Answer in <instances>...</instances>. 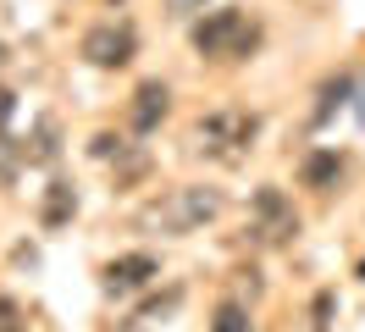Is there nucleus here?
<instances>
[{
	"mask_svg": "<svg viewBox=\"0 0 365 332\" xmlns=\"http://www.w3.org/2000/svg\"><path fill=\"white\" fill-rule=\"evenodd\" d=\"M250 227H255V238H260V243H272V249L294 243L299 216H294V205L282 199V188H272V183H266V188L255 194V221H250Z\"/></svg>",
	"mask_w": 365,
	"mask_h": 332,
	"instance_id": "20e7f679",
	"label": "nucleus"
},
{
	"mask_svg": "<svg viewBox=\"0 0 365 332\" xmlns=\"http://www.w3.org/2000/svg\"><path fill=\"white\" fill-rule=\"evenodd\" d=\"M155 277H160L155 255H116V261L106 266V293H111V299H128V293H138V288L155 283Z\"/></svg>",
	"mask_w": 365,
	"mask_h": 332,
	"instance_id": "423d86ee",
	"label": "nucleus"
},
{
	"mask_svg": "<svg viewBox=\"0 0 365 332\" xmlns=\"http://www.w3.org/2000/svg\"><path fill=\"white\" fill-rule=\"evenodd\" d=\"M255 44H260V22L244 6H227V11H210L205 22H194V50L200 56L232 61V56H250Z\"/></svg>",
	"mask_w": 365,
	"mask_h": 332,
	"instance_id": "f03ea898",
	"label": "nucleus"
},
{
	"mask_svg": "<svg viewBox=\"0 0 365 332\" xmlns=\"http://www.w3.org/2000/svg\"><path fill=\"white\" fill-rule=\"evenodd\" d=\"M210 332H255V327H250V310L238 305V299H222V305H216V321H210Z\"/></svg>",
	"mask_w": 365,
	"mask_h": 332,
	"instance_id": "1a4fd4ad",
	"label": "nucleus"
},
{
	"mask_svg": "<svg viewBox=\"0 0 365 332\" xmlns=\"http://www.w3.org/2000/svg\"><path fill=\"white\" fill-rule=\"evenodd\" d=\"M133 50H138L133 22H100V28L83 34V56H89V66H106V72L128 66V61H133Z\"/></svg>",
	"mask_w": 365,
	"mask_h": 332,
	"instance_id": "39448f33",
	"label": "nucleus"
},
{
	"mask_svg": "<svg viewBox=\"0 0 365 332\" xmlns=\"http://www.w3.org/2000/svg\"><path fill=\"white\" fill-rule=\"evenodd\" d=\"M227 211V199H222V188H205V183H182V188H166V194L144 211V221L150 227H160V233H194V227H205V221H216Z\"/></svg>",
	"mask_w": 365,
	"mask_h": 332,
	"instance_id": "f257e3e1",
	"label": "nucleus"
},
{
	"mask_svg": "<svg viewBox=\"0 0 365 332\" xmlns=\"http://www.w3.org/2000/svg\"><path fill=\"white\" fill-rule=\"evenodd\" d=\"M166 6H172V11H178V17H194V11H200V6H205V0H166Z\"/></svg>",
	"mask_w": 365,
	"mask_h": 332,
	"instance_id": "f8f14e48",
	"label": "nucleus"
},
{
	"mask_svg": "<svg viewBox=\"0 0 365 332\" xmlns=\"http://www.w3.org/2000/svg\"><path fill=\"white\" fill-rule=\"evenodd\" d=\"M255 133H260V116H255V111L222 106V111H210V116H200L194 139H200V150L216 155V161H238V155L255 144Z\"/></svg>",
	"mask_w": 365,
	"mask_h": 332,
	"instance_id": "7ed1b4c3",
	"label": "nucleus"
},
{
	"mask_svg": "<svg viewBox=\"0 0 365 332\" xmlns=\"http://www.w3.org/2000/svg\"><path fill=\"white\" fill-rule=\"evenodd\" d=\"M166 100H172V94H166V84H155V78H150V84H138V89H133V106H128L133 133H150V128H155L160 116H166Z\"/></svg>",
	"mask_w": 365,
	"mask_h": 332,
	"instance_id": "0eeeda50",
	"label": "nucleus"
},
{
	"mask_svg": "<svg viewBox=\"0 0 365 332\" xmlns=\"http://www.w3.org/2000/svg\"><path fill=\"white\" fill-rule=\"evenodd\" d=\"M72 211H78V194H72L67 183H50V199H45V227H61Z\"/></svg>",
	"mask_w": 365,
	"mask_h": 332,
	"instance_id": "6e6552de",
	"label": "nucleus"
},
{
	"mask_svg": "<svg viewBox=\"0 0 365 332\" xmlns=\"http://www.w3.org/2000/svg\"><path fill=\"white\" fill-rule=\"evenodd\" d=\"M332 172H338V161H332V155H316V161L304 166V177H310V183H327Z\"/></svg>",
	"mask_w": 365,
	"mask_h": 332,
	"instance_id": "9b49d317",
	"label": "nucleus"
},
{
	"mask_svg": "<svg viewBox=\"0 0 365 332\" xmlns=\"http://www.w3.org/2000/svg\"><path fill=\"white\" fill-rule=\"evenodd\" d=\"M332 310H338V293H316V299H310V321H304V332H332Z\"/></svg>",
	"mask_w": 365,
	"mask_h": 332,
	"instance_id": "9d476101",
	"label": "nucleus"
}]
</instances>
